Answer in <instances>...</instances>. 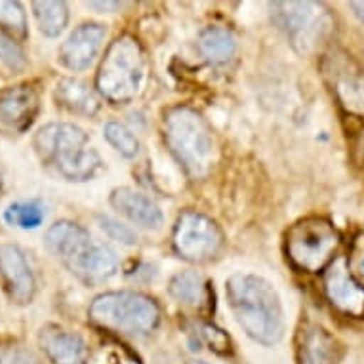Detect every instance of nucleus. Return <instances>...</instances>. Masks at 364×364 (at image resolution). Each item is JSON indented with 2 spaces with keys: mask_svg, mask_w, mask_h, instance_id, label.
Masks as SVG:
<instances>
[{
  "mask_svg": "<svg viewBox=\"0 0 364 364\" xmlns=\"http://www.w3.org/2000/svg\"><path fill=\"white\" fill-rule=\"evenodd\" d=\"M38 343L52 364H86L88 347L78 334L60 326H46L38 334Z\"/></svg>",
  "mask_w": 364,
  "mask_h": 364,
  "instance_id": "dca6fc26",
  "label": "nucleus"
},
{
  "mask_svg": "<svg viewBox=\"0 0 364 364\" xmlns=\"http://www.w3.org/2000/svg\"><path fill=\"white\" fill-rule=\"evenodd\" d=\"M86 6L100 8V10H114L120 6V2H86Z\"/></svg>",
  "mask_w": 364,
  "mask_h": 364,
  "instance_id": "cd10ccee",
  "label": "nucleus"
},
{
  "mask_svg": "<svg viewBox=\"0 0 364 364\" xmlns=\"http://www.w3.org/2000/svg\"><path fill=\"white\" fill-rule=\"evenodd\" d=\"M46 218V206L41 200H19L4 210V220L19 229H36Z\"/></svg>",
  "mask_w": 364,
  "mask_h": 364,
  "instance_id": "4be33fe9",
  "label": "nucleus"
},
{
  "mask_svg": "<svg viewBox=\"0 0 364 364\" xmlns=\"http://www.w3.org/2000/svg\"><path fill=\"white\" fill-rule=\"evenodd\" d=\"M35 149L42 162L69 181H88L102 170V159L90 145L88 134L77 124L42 126L35 136Z\"/></svg>",
  "mask_w": 364,
  "mask_h": 364,
  "instance_id": "7ed1b4c3",
  "label": "nucleus"
},
{
  "mask_svg": "<svg viewBox=\"0 0 364 364\" xmlns=\"http://www.w3.org/2000/svg\"><path fill=\"white\" fill-rule=\"evenodd\" d=\"M0 29L2 35L19 42L27 38V18L16 0H0Z\"/></svg>",
  "mask_w": 364,
  "mask_h": 364,
  "instance_id": "5701e85b",
  "label": "nucleus"
},
{
  "mask_svg": "<svg viewBox=\"0 0 364 364\" xmlns=\"http://www.w3.org/2000/svg\"><path fill=\"white\" fill-rule=\"evenodd\" d=\"M111 204L117 212L126 215L132 223H136L145 229H159L164 221L162 210L155 200H151L147 195L130 189V187H117L111 193Z\"/></svg>",
  "mask_w": 364,
  "mask_h": 364,
  "instance_id": "f3484780",
  "label": "nucleus"
},
{
  "mask_svg": "<svg viewBox=\"0 0 364 364\" xmlns=\"http://www.w3.org/2000/svg\"><path fill=\"white\" fill-rule=\"evenodd\" d=\"M172 245L183 259L203 263L220 254L223 233L212 218L195 210H186L176 220Z\"/></svg>",
  "mask_w": 364,
  "mask_h": 364,
  "instance_id": "1a4fd4ad",
  "label": "nucleus"
},
{
  "mask_svg": "<svg viewBox=\"0 0 364 364\" xmlns=\"http://www.w3.org/2000/svg\"><path fill=\"white\" fill-rule=\"evenodd\" d=\"M100 225H102V229L105 231V233L111 237V239L119 240V242H122V245H136L138 242V235L134 233L132 229H128L126 225H122V223H119V221L111 220V218H100Z\"/></svg>",
  "mask_w": 364,
  "mask_h": 364,
  "instance_id": "a878e982",
  "label": "nucleus"
},
{
  "mask_svg": "<svg viewBox=\"0 0 364 364\" xmlns=\"http://www.w3.org/2000/svg\"><path fill=\"white\" fill-rule=\"evenodd\" d=\"M33 14L42 35L50 38L60 36L69 21V8L61 0H36L33 2Z\"/></svg>",
  "mask_w": 364,
  "mask_h": 364,
  "instance_id": "aec40b11",
  "label": "nucleus"
},
{
  "mask_svg": "<svg viewBox=\"0 0 364 364\" xmlns=\"http://www.w3.org/2000/svg\"><path fill=\"white\" fill-rule=\"evenodd\" d=\"M46 248L86 284H100L114 277L119 257L113 248L96 240L75 221H58L46 233Z\"/></svg>",
  "mask_w": 364,
  "mask_h": 364,
  "instance_id": "f03ea898",
  "label": "nucleus"
},
{
  "mask_svg": "<svg viewBox=\"0 0 364 364\" xmlns=\"http://www.w3.org/2000/svg\"><path fill=\"white\" fill-rule=\"evenodd\" d=\"M189 364H206V363H203V360H195V363H189Z\"/></svg>",
  "mask_w": 364,
  "mask_h": 364,
  "instance_id": "c756f323",
  "label": "nucleus"
},
{
  "mask_svg": "<svg viewBox=\"0 0 364 364\" xmlns=\"http://www.w3.org/2000/svg\"><path fill=\"white\" fill-rule=\"evenodd\" d=\"M330 78L341 107L353 114H364V67L346 54H334L326 60Z\"/></svg>",
  "mask_w": 364,
  "mask_h": 364,
  "instance_id": "9b49d317",
  "label": "nucleus"
},
{
  "mask_svg": "<svg viewBox=\"0 0 364 364\" xmlns=\"http://www.w3.org/2000/svg\"><path fill=\"white\" fill-rule=\"evenodd\" d=\"M88 315L103 328L138 336L151 334L161 321L155 299L130 290L100 294L90 304Z\"/></svg>",
  "mask_w": 364,
  "mask_h": 364,
  "instance_id": "0eeeda50",
  "label": "nucleus"
},
{
  "mask_svg": "<svg viewBox=\"0 0 364 364\" xmlns=\"http://www.w3.org/2000/svg\"><path fill=\"white\" fill-rule=\"evenodd\" d=\"M168 290H170V296L179 304L198 305L203 304L206 296V282L197 271H181L172 277Z\"/></svg>",
  "mask_w": 364,
  "mask_h": 364,
  "instance_id": "412c9836",
  "label": "nucleus"
},
{
  "mask_svg": "<svg viewBox=\"0 0 364 364\" xmlns=\"http://www.w3.org/2000/svg\"><path fill=\"white\" fill-rule=\"evenodd\" d=\"M147 77V58L136 36L122 35L111 42L96 75L97 94L122 105L139 96Z\"/></svg>",
  "mask_w": 364,
  "mask_h": 364,
  "instance_id": "39448f33",
  "label": "nucleus"
},
{
  "mask_svg": "<svg viewBox=\"0 0 364 364\" xmlns=\"http://www.w3.org/2000/svg\"><path fill=\"white\" fill-rule=\"evenodd\" d=\"M271 18L298 54H313L334 33V16L323 2H273Z\"/></svg>",
  "mask_w": 364,
  "mask_h": 364,
  "instance_id": "6e6552de",
  "label": "nucleus"
},
{
  "mask_svg": "<svg viewBox=\"0 0 364 364\" xmlns=\"http://www.w3.org/2000/svg\"><path fill=\"white\" fill-rule=\"evenodd\" d=\"M198 50L210 63H225L237 52L233 33L225 27H208L198 36Z\"/></svg>",
  "mask_w": 364,
  "mask_h": 364,
  "instance_id": "6ab92c4d",
  "label": "nucleus"
},
{
  "mask_svg": "<svg viewBox=\"0 0 364 364\" xmlns=\"http://www.w3.org/2000/svg\"><path fill=\"white\" fill-rule=\"evenodd\" d=\"M38 113V96L29 84H16L0 92V122L27 130Z\"/></svg>",
  "mask_w": 364,
  "mask_h": 364,
  "instance_id": "2eb2a0df",
  "label": "nucleus"
},
{
  "mask_svg": "<svg viewBox=\"0 0 364 364\" xmlns=\"http://www.w3.org/2000/svg\"><path fill=\"white\" fill-rule=\"evenodd\" d=\"M0 187H2V178H0Z\"/></svg>",
  "mask_w": 364,
  "mask_h": 364,
  "instance_id": "7c9ffc66",
  "label": "nucleus"
},
{
  "mask_svg": "<svg viewBox=\"0 0 364 364\" xmlns=\"http://www.w3.org/2000/svg\"><path fill=\"white\" fill-rule=\"evenodd\" d=\"M351 8L355 16L364 23V2H351Z\"/></svg>",
  "mask_w": 364,
  "mask_h": 364,
  "instance_id": "c85d7f7f",
  "label": "nucleus"
},
{
  "mask_svg": "<svg viewBox=\"0 0 364 364\" xmlns=\"http://www.w3.org/2000/svg\"><path fill=\"white\" fill-rule=\"evenodd\" d=\"M164 139L176 161L193 179L206 178L218 159L214 132L203 114L186 105L164 117Z\"/></svg>",
  "mask_w": 364,
  "mask_h": 364,
  "instance_id": "20e7f679",
  "label": "nucleus"
},
{
  "mask_svg": "<svg viewBox=\"0 0 364 364\" xmlns=\"http://www.w3.org/2000/svg\"><path fill=\"white\" fill-rule=\"evenodd\" d=\"M324 292L336 309L343 315L364 316V287L351 275L346 256H338L324 271Z\"/></svg>",
  "mask_w": 364,
  "mask_h": 364,
  "instance_id": "9d476101",
  "label": "nucleus"
},
{
  "mask_svg": "<svg viewBox=\"0 0 364 364\" xmlns=\"http://www.w3.org/2000/svg\"><path fill=\"white\" fill-rule=\"evenodd\" d=\"M341 235L332 221L311 215L296 221L287 231L284 250L294 267L304 273H323L334 262Z\"/></svg>",
  "mask_w": 364,
  "mask_h": 364,
  "instance_id": "423d86ee",
  "label": "nucleus"
},
{
  "mask_svg": "<svg viewBox=\"0 0 364 364\" xmlns=\"http://www.w3.org/2000/svg\"><path fill=\"white\" fill-rule=\"evenodd\" d=\"M343 347L321 324H305L298 334V364H340Z\"/></svg>",
  "mask_w": 364,
  "mask_h": 364,
  "instance_id": "4468645a",
  "label": "nucleus"
},
{
  "mask_svg": "<svg viewBox=\"0 0 364 364\" xmlns=\"http://www.w3.org/2000/svg\"><path fill=\"white\" fill-rule=\"evenodd\" d=\"M227 304L239 326L262 346H275L284 334V311L273 284L252 273H235L225 282Z\"/></svg>",
  "mask_w": 364,
  "mask_h": 364,
  "instance_id": "f257e3e1",
  "label": "nucleus"
},
{
  "mask_svg": "<svg viewBox=\"0 0 364 364\" xmlns=\"http://www.w3.org/2000/svg\"><path fill=\"white\" fill-rule=\"evenodd\" d=\"M103 136L120 155L132 159L139 153V139L136 138V134L120 122H114V120L107 122L103 128Z\"/></svg>",
  "mask_w": 364,
  "mask_h": 364,
  "instance_id": "b1692460",
  "label": "nucleus"
},
{
  "mask_svg": "<svg viewBox=\"0 0 364 364\" xmlns=\"http://www.w3.org/2000/svg\"><path fill=\"white\" fill-rule=\"evenodd\" d=\"M55 102L69 113L77 114H96L100 109L96 94L88 88V84L77 78H61L55 84Z\"/></svg>",
  "mask_w": 364,
  "mask_h": 364,
  "instance_id": "a211bd4d",
  "label": "nucleus"
},
{
  "mask_svg": "<svg viewBox=\"0 0 364 364\" xmlns=\"http://www.w3.org/2000/svg\"><path fill=\"white\" fill-rule=\"evenodd\" d=\"M107 31L102 23H82L67 36L60 48V63L69 71H84L96 60Z\"/></svg>",
  "mask_w": 364,
  "mask_h": 364,
  "instance_id": "ddd939ff",
  "label": "nucleus"
},
{
  "mask_svg": "<svg viewBox=\"0 0 364 364\" xmlns=\"http://www.w3.org/2000/svg\"><path fill=\"white\" fill-rule=\"evenodd\" d=\"M0 279L14 304L29 305L35 298L36 281L27 257L16 245H0Z\"/></svg>",
  "mask_w": 364,
  "mask_h": 364,
  "instance_id": "f8f14e48",
  "label": "nucleus"
},
{
  "mask_svg": "<svg viewBox=\"0 0 364 364\" xmlns=\"http://www.w3.org/2000/svg\"><path fill=\"white\" fill-rule=\"evenodd\" d=\"M0 61L12 71H23L27 67V58L21 46L4 35H0Z\"/></svg>",
  "mask_w": 364,
  "mask_h": 364,
  "instance_id": "393cba45",
  "label": "nucleus"
},
{
  "mask_svg": "<svg viewBox=\"0 0 364 364\" xmlns=\"http://www.w3.org/2000/svg\"><path fill=\"white\" fill-rule=\"evenodd\" d=\"M200 334L204 336V340L208 341L212 349L220 351V347H229V338H227L220 328H215L212 324H204L200 328Z\"/></svg>",
  "mask_w": 364,
  "mask_h": 364,
  "instance_id": "bb28decb",
  "label": "nucleus"
}]
</instances>
